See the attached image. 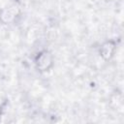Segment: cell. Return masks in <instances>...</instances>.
<instances>
[{
    "instance_id": "cell-1",
    "label": "cell",
    "mask_w": 124,
    "mask_h": 124,
    "mask_svg": "<svg viewBox=\"0 0 124 124\" xmlns=\"http://www.w3.org/2000/svg\"><path fill=\"white\" fill-rule=\"evenodd\" d=\"M36 66L42 72H46L49 70V68L52 66L51 53L47 50H44L40 52L36 57Z\"/></svg>"
},
{
    "instance_id": "cell-2",
    "label": "cell",
    "mask_w": 124,
    "mask_h": 124,
    "mask_svg": "<svg viewBox=\"0 0 124 124\" xmlns=\"http://www.w3.org/2000/svg\"><path fill=\"white\" fill-rule=\"evenodd\" d=\"M114 50H115V43L112 41H108L102 45L100 48V54L105 60H108L113 55Z\"/></svg>"
},
{
    "instance_id": "cell-3",
    "label": "cell",
    "mask_w": 124,
    "mask_h": 124,
    "mask_svg": "<svg viewBox=\"0 0 124 124\" xmlns=\"http://www.w3.org/2000/svg\"><path fill=\"white\" fill-rule=\"evenodd\" d=\"M17 14H18V9L15 6H11L7 9H4L1 12L0 18L4 23H8V22L13 21Z\"/></svg>"
},
{
    "instance_id": "cell-4",
    "label": "cell",
    "mask_w": 124,
    "mask_h": 124,
    "mask_svg": "<svg viewBox=\"0 0 124 124\" xmlns=\"http://www.w3.org/2000/svg\"><path fill=\"white\" fill-rule=\"evenodd\" d=\"M17 3L19 4H22V5H25V4H28L30 2V0H16Z\"/></svg>"
},
{
    "instance_id": "cell-5",
    "label": "cell",
    "mask_w": 124,
    "mask_h": 124,
    "mask_svg": "<svg viewBox=\"0 0 124 124\" xmlns=\"http://www.w3.org/2000/svg\"><path fill=\"white\" fill-rule=\"evenodd\" d=\"M0 114H1V107H0Z\"/></svg>"
}]
</instances>
